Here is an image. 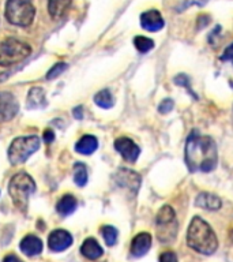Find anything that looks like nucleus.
Masks as SVG:
<instances>
[{
	"label": "nucleus",
	"instance_id": "2f4dec72",
	"mask_svg": "<svg viewBox=\"0 0 233 262\" xmlns=\"http://www.w3.org/2000/svg\"><path fill=\"white\" fill-rule=\"evenodd\" d=\"M74 116H75V119H79L81 120L82 118H83V110H82V106H77V108H74Z\"/></svg>",
	"mask_w": 233,
	"mask_h": 262
},
{
	"label": "nucleus",
	"instance_id": "423d86ee",
	"mask_svg": "<svg viewBox=\"0 0 233 262\" xmlns=\"http://www.w3.org/2000/svg\"><path fill=\"white\" fill-rule=\"evenodd\" d=\"M157 237L161 243H171L177 236L179 223L176 219V213L171 205H164L155 216Z\"/></svg>",
	"mask_w": 233,
	"mask_h": 262
},
{
	"label": "nucleus",
	"instance_id": "6e6552de",
	"mask_svg": "<svg viewBox=\"0 0 233 262\" xmlns=\"http://www.w3.org/2000/svg\"><path fill=\"white\" fill-rule=\"evenodd\" d=\"M114 180L120 187H124L126 190L135 192V194L141 187V182H142L139 173H136L135 171H131L128 168H120L118 173L114 175Z\"/></svg>",
	"mask_w": 233,
	"mask_h": 262
},
{
	"label": "nucleus",
	"instance_id": "39448f33",
	"mask_svg": "<svg viewBox=\"0 0 233 262\" xmlns=\"http://www.w3.org/2000/svg\"><path fill=\"white\" fill-rule=\"evenodd\" d=\"M36 16V7L33 0H7L6 18L11 25L26 28L32 25Z\"/></svg>",
	"mask_w": 233,
	"mask_h": 262
},
{
	"label": "nucleus",
	"instance_id": "473e14b6",
	"mask_svg": "<svg viewBox=\"0 0 233 262\" xmlns=\"http://www.w3.org/2000/svg\"><path fill=\"white\" fill-rule=\"evenodd\" d=\"M232 237H233V231H232Z\"/></svg>",
	"mask_w": 233,
	"mask_h": 262
},
{
	"label": "nucleus",
	"instance_id": "4be33fe9",
	"mask_svg": "<svg viewBox=\"0 0 233 262\" xmlns=\"http://www.w3.org/2000/svg\"><path fill=\"white\" fill-rule=\"evenodd\" d=\"M87 168L83 163H77L74 165V182L77 183V186L83 187L87 183Z\"/></svg>",
	"mask_w": 233,
	"mask_h": 262
},
{
	"label": "nucleus",
	"instance_id": "6ab92c4d",
	"mask_svg": "<svg viewBox=\"0 0 233 262\" xmlns=\"http://www.w3.org/2000/svg\"><path fill=\"white\" fill-rule=\"evenodd\" d=\"M77 198L71 194H65L59 200V202L56 204V210L60 216H68L71 213L75 212L77 209Z\"/></svg>",
	"mask_w": 233,
	"mask_h": 262
},
{
	"label": "nucleus",
	"instance_id": "1a4fd4ad",
	"mask_svg": "<svg viewBox=\"0 0 233 262\" xmlns=\"http://www.w3.org/2000/svg\"><path fill=\"white\" fill-rule=\"evenodd\" d=\"M114 149L120 153L123 159L126 160L127 163H135L141 155V147L132 141L131 138L122 137L114 141Z\"/></svg>",
	"mask_w": 233,
	"mask_h": 262
},
{
	"label": "nucleus",
	"instance_id": "0eeeda50",
	"mask_svg": "<svg viewBox=\"0 0 233 262\" xmlns=\"http://www.w3.org/2000/svg\"><path fill=\"white\" fill-rule=\"evenodd\" d=\"M40 138L37 135H28V137H19L12 141L8 147V160L12 165L24 164L26 160L38 150L40 147Z\"/></svg>",
	"mask_w": 233,
	"mask_h": 262
},
{
	"label": "nucleus",
	"instance_id": "bb28decb",
	"mask_svg": "<svg viewBox=\"0 0 233 262\" xmlns=\"http://www.w3.org/2000/svg\"><path fill=\"white\" fill-rule=\"evenodd\" d=\"M173 106H175V101H173L172 98H165V100H162V101L159 102L158 112L161 115H167L169 114V112H172Z\"/></svg>",
	"mask_w": 233,
	"mask_h": 262
},
{
	"label": "nucleus",
	"instance_id": "20e7f679",
	"mask_svg": "<svg viewBox=\"0 0 233 262\" xmlns=\"http://www.w3.org/2000/svg\"><path fill=\"white\" fill-rule=\"evenodd\" d=\"M32 55V47L28 42L16 40L14 37L6 38L0 44V66L11 67Z\"/></svg>",
	"mask_w": 233,
	"mask_h": 262
},
{
	"label": "nucleus",
	"instance_id": "412c9836",
	"mask_svg": "<svg viewBox=\"0 0 233 262\" xmlns=\"http://www.w3.org/2000/svg\"><path fill=\"white\" fill-rule=\"evenodd\" d=\"M94 102L100 108H102V110H109V108H112L114 105V98L109 90L102 89L94 96Z\"/></svg>",
	"mask_w": 233,
	"mask_h": 262
},
{
	"label": "nucleus",
	"instance_id": "5701e85b",
	"mask_svg": "<svg viewBox=\"0 0 233 262\" xmlns=\"http://www.w3.org/2000/svg\"><path fill=\"white\" fill-rule=\"evenodd\" d=\"M134 45L138 49V52L147 53L154 48V41L146 36H136L134 38Z\"/></svg>",
	"mask_w": 233,
	"mask_h": 262
},
{
	"label": "nucleus",
	"instance_id": "f257e3e1",
	"mask_svg": "<svg viewBox=\"0 0 233 262\" xmlns=\"http://www.w3.org/2000/svg\"><path fill=\"white\" fill-rule=\"evenodd\" d=\"M218 163V153L214 139L192 130L185 143V164L191 172H212Z\"/></svg>",
	"mask_w": 233,
	"mask_h": 262
},
{
	"label": "nucleus",
	"instance_id": "9d476101",
	"mask_svg": "<svg viewBox=\"0 0 233 262\" xmlns=\"http://www.w3.org/2000/svg\"><path fill=\"white\" fill-rule=\"evenodd\" d=\"M71 245H73V236L65 229H55L53 232H51L48 237L49 249L55 251V253L64 251Z\"/></svg>",
	"mask_w": 233,
	"mask_h": 262
},
{
	"label": "nucleus",
	"instance_id": "f8f14e48",
	"mask_svg": "<svg viewBox=\"0 0 233 262\" xmlns=\"http://www.w3.org/2000/svg\"><path fill=\"white\" fill-rule=\"evenodd\" d=\"M18 112V102L11 93L0 92V122L11 120Z\"/></svg>",
	"mask_w": 233,
	"mask_h": 262
},
{
	"label": "nucleus",
	"instance_id": "c756f323",
	"mask_svg": "<svg viewBox=\"0 0 233 262\" xmlns=\"http://www.w3.org/2000/svg\"><path fill=\"white\" fill-rule=\"evenodd\" d=\"M53 139H55V133H53L52 130H45L44 142L45 143H51V142H53Z\"/></svg>",
	"mask_w": 233,
	"mask_h": 262
},
{
	"label": "nucleus",
	"instance_id": "f3484780",
	"mask_svg": "<svg viewBox=\"0 0 233 262\" xmlns=\"http://www.w3.org/2000/svg\"><path fill=\"white\" fill-rule=\"evenodd\" d=\"M81 253L83 257H86L87 259H98L100 257H102L104 254V249H102L100 243H98L94 237H87L81 246Z\"/></svg>",
	"mask_w": 233,
	"mask_h": 262
},
{
	"label": "nucleus",
	"instance_id": "ddd939ff",
	"mask_svg": "<svg viewBox=\"0 0 233 262\" xmlns=\"http://www.w3.org/2000/svg\"><path fill=\"white\" fill-rule=\"evenodd\" d=\"M151 247V235L149 232H141L134 236L131 242V254L132 257L141 258L149 253Z\"/></svg>",
	"mask_w": 233,
	"mask_h": 262
},
{
	"label": "nucleus",
	"instance_id": "b1692460",
	"mask_svg": "<svg viewBox=\"0 0 233 262\" xmlns=\"http://www.w3.org/2000/svg\"><path fill=\"white\" fill-rule=\"evenodd\" d=\"M101 235L108 246L116 245L119 232H118V229L114 228V227H112V225H104V227L101 228Z\"/></svg>",
	"mask_w": 233,
	"mask_h": 262
},
{
	"label": "nucleus",
	"instance_id": "4468645a",
	"mask_svg": "<svg viewBox=\"0 0 233 262\" xmlns=\"http://www.w3.org/2000/svg\"><path fill=\"white\" fill-rule=\"evenodd\" d=\"M19 249L25 255L34 257V255H38L42 251L44 245H42V241H41L40 237H37L36 235H28V236H25L20 241Z\"/></svg>",
	"mask_w": 233,
	"mask_h": 262
},
{
	"label": "nucleus",
	"instance_id": "aec40b11",
	"mask_svg": "<svg viewBox=\"0 0 233 262\" xmlns=\"http://www.w3.org/2000/svg\"><path fill=\"white\" fill-rule=\"evenodd\" d=\"M28 108L36 110V108H42L46 105V100H45V92L41 88H33L29 92L28 101H26Z\"/></svg>",
	"mask_w": 233,
	"mask_h": 262
},
{
	"label": "nucleus",
	"instance_id": "a878e982",
	"mask_svg": "<svg viewBox=\"0 0 233 262\" xmlns=\"http://www.w3.org/2000/svg\"><path fill=\"white\" fill-rule=\"evenodd\" d=\"M65 69H67V64H65V63H57V64L53 66L52 69L48 71V74H46V79H48V81H51V79H56Z\"/></svg>",
	"mask_w": 233,
	"mask_h": 262
},
{
	"label": "nucleus",
	"instance_id": "393cba45",
	"mask_svg": "<svg viewBox=\"0 0 233 262\" xmlns=\"http://www.w3.org/2000/svg\"><path fill=\"white\" fill-rule=\"evenodd\" d=\"M173 81H175L176 85L183 86V88H185V89H187L188 92H190V93L194 96V97L198 98V97H196V94L194 93V92H192V89H191V82H190V77H187L185 74H179V75H176Z\"/></svg>",
	"mask_w": 233,
	"mask_h": 262
},
{
	"label": "nucleus",
	"instance_id": "7c9ffc66",
	"mask_svg": "<svg viewBox=\"0 0 233 262\" xmlns=\"http://www.w3.org/2000/svg\"><path fill=\"white\" fill-rule=\"evenodd\" d=\"M3 262H22V261H20L19 258L16 257V255H14V254H8V255L4 257Z\"/></svg>",
	"mask_w": 233,
	"mask_h": 262
},
{
	"label": "nucleus",
	"instance_id": "c85d7f7f",
	"mask_svg": "<svg viewBox=\"0 0 233 262\" xmlns=\"http://www.w3.org/2000/svg\"><path fill=\"white\" fill-rule=\"evenodd\" d=\"M222 61H233V44H230L228 48L225 49L222 56H221Z\"/></svg>",
	"mask_w": 233,
	"mask_h": 262
},
{
	"label": "nucleus",
	"instance_id": "7ed1b4c3",
	"mask_svg": "<svg viewBox=\"0 0 233 262\" xmlns=\"http://www.w3.org/2000/svg\"><path fill=\"white\" fill-rule=\"evenodd\" d=\"M36 191V182L26 172H18L8 184V192L16 208L25 212L28 208L29 196Z\"/></svg>",
	"mask_w": 233,
	"mask_h": 262
},
{
	"label": "nucleus",
	"instance_id": "f03ea898",
	"mask_svg": "<svg viewBox=\"0 0 233 262\" xmlns=\"http://www.w3.org/2000/svg\"><path fill=\"white\" fill-rule=\"evenodd\" d=\"M187 245L196 253L212 255L218 249V239L216 232L199 216H195L188 225Z\"/></svg>",
	"mask_w": 233,
	"mask_h": 262
},
{
	"label": "nucleus",
	"instance_id": "dca6fc26",
	"mask_svg": "<svg viewBox=\"0 0 233 262\" xmlns=\"http://www.w3.org/2000/svg\"><path fill=\"white\" fill-rule=\"evenodd\" d=\"M71 0H48V12L53 20H60L68 12Z\"/></svg>",
	"mask_w": 233,
	"mask_h": 262
},
{
	"label": "nucleus",
	"instance_id": "2eb2a0df",
	"mask_svg": "<svg viewBox=\"0 0 233 262\" xmlns=\"http://www.w3.org/2000/svg\"><path fill=\"white\" fill-rule=\"evenodd\" d=\"M195 206L206 210H220L222 206V201L218 195L212 192H200L195 198Z\"/></svg>",
	"mask_w": 233,
	"mask_h": 262
},
{
	"label": "nucleus",
	"instance_id": "9b49d317",
	"mask_svg": "<svg viewBox=\"0 0 233 262\" xmlns=\"http://www.w3.org/2000/svg\"><path fill=\"white\" fill-rule=\"evenodd\" d=\"M141 26L146 32H159L165 26V20L158 10H147L141 15Z\"/></svg>",
	"mask_w": 233,
	"mask_h": 262
},
{
	"label": "nucleus",
	"instance_id": "a211bd4d",
	"mask_svg": "<svg viewBox=\"0 0 233 262\" xmlns=\"http://www.w3.org/2000/svg\"><path fill=\"white\" fill-rule=\"evenodd\" d=\"M98 147V139L94 135H83L75 145V150L81 155L89 156L93 155L94 151L97 150Z\"/></svg>",
	"mask_w": 233,
	"mask_h": 262
},
{
	"label": "nucleus",
	"instance_id": "cd10ccee",
	"mask_svg": "<svg viewBox=\"0 0 233 262\" xmlns=\"http://www.w3.org/2000/svg\"><path fill=\"white\" fill-rule=\"evenodd\" d=\"M159 262H177V255L173 251H165L159 255Z\"/></svg>",
	"mask_w": 233,
	"mask_h": 262
}]
</instances>
